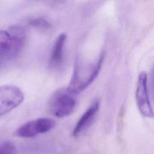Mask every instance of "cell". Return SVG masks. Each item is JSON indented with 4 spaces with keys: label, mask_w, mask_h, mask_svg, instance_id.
Wrapping results in <instances>:
<instances>
[{
    "label": "cell",
    "mask_w": 154,
    "mask_h": 154,
    "mask_svg": "<svg viewBox=\"0 0 154 154\" xmlns=\"http://www.w3.org/2000/svg\"><path fill=\"white\" fill-rule=\"evenodd\" d=\"M25 37V28L20 25L0 31V62L15 56L22 47Z\"/></svg>",
    "instance_id": "cell-1"
},
{
    "label": "cell",
    "mask_w": 154,
    "mask_h": 154,
    "mask_svg": "<svg viewBox=\"0 0 154 154\" xmlns=\"http://www.w3.org/2000/svg\"><path fill=\"white\" fill-rule=\"evenodd\" d=\"M103 59L102 54L96 64L90 70H83L78 63H76L68 90L72 93L78 94L86 88L97 77Z\"/></svg>",
    "instance_id": "cell-2"
},
{
    "label": "cell",
    "mask_w": 154,
    "mask_h": 154,
    "mask_svg": "<svg viewBox=\"0 0 154 154\" xmlns=\"http://www.w3.org/2000/svg\"><path fill=\"white\" fill-rule=\"evenodd\" d=\"M68 88H61L55 91L49 102L51 112L57 117L70 115L76 105V99Z\"/></svg>",
    "instance_id": "cell-3"
},
{
    "label": "cell",
    "mask_w": 154,
    "mask_h": 154,
    "mask_svg": "<svg viewBox=\"0 0 154 154\" xmlns=\"http://www.w3.org/2000/svg\"><path fill=\"white\" fill-rule=\"evenodd\" d=\"M135 100L137 107L142 116L148 118L154 117V112L147 90V75L142 72L138 76L135 91Z\"/></svg>",
    "instance_id": "cell-4"
},
{
    "label": "cell",
    "mask_w": 154,
    "mask_h": 154,
    "mask_svg": "<svg viewBox=\"0 0 154 154\" xmlns=\"http://www.w3.org/2000/svg\"><path fill=\"white\" fill-rule=\"evenodd\" d=\"M24 98L22 90L13 85L0 87V116L4 115L19 106Z\"/></svg>",
    "instance_id": "cell-5"
},
{
    "label": "cell",
    "mask_w": 154,
    "mask_h": 154,
    "mask_svg": "<svg viewBox=\"0 0 154 154\" xmlns=\"http://www.w3.org/2000/svg\"><path fill=\"white\" fill-rule=\"evenodd\" d=\"M55 122L49 118H40L29 121L20 126L16 131V135L23 138H31L50 131Z\"/></svg>",
    "instance_id": "cell-6"
},
{
    "label": "cell",
    "mask_w": 154,
    "mask_h": 154,
    "mask_svg": "<svg viewBox=\"0 0 154 154\" xmlns=\"http://www.w3.org/2000/svg\"><path fill=\"white\" fill-rule=\"evenodd\" d=\"M99 106V100L95 99L88 108L84 112L74 127L73 130V135L74 137L79 136L90 127L98 112Z\"/></svg>",
    "instance_id": "cell-7"
},
{
    "label": "cell",
    "mask_w": 154,
    "mask_h": 154,
    "mask_svg": "<svg viewBox=\"0 0 154 154\" xmlns=\"http://www.w3.org/2000/svg\"><path fill=\"white\" fill-rule=\"evenodd\" d=\"M66 40V34L61 33L55 40L49 59V66L57 67L60 66L63 59L64 46Z\"/></svg>",
    "instance_id": "cell-8"
},
{
    "label": "cell",
    "mask_w": 154,
    "mask_h": 154,
    "mask_svg": "<svg viewBox=\"0 0 154 154\" xmlns=\"http://www.w3.org/2000/svg\"><path fill=\"white\" fill-rule=\"evenodd\" d=\"M0 154H16V147L9 142L0 143Z\"/></svg>",
    "instance_id": "cell-9"
},
{
    "label": "cell",
    "mask_w": 154,
    "mask_h": 154,
    "mask_svg": "<svg viewBox=\"0 0 154 154\" xmlns=\"http://www.w3.org/2000/svg\"><path fill=\"white\" fill-rule=\"evenodd\" d=\"M30 24L37 28L47 29L50 27V23L47 20L43 17L33 19L30 21Z\"/></svg>",
    "instance_id": "cell-10"
},
{
    "label": "cell",
    "mask_w": 154,
    "mask_h": 154,
    "mask_svg": "<svg viewBox=\"0 0 154 154\" xmlns=\"http://www.w3.org/2000/svg\"><path fill=\"white\" fill-rule=\"evenodd\" d=\"M1 62H0V65H1Z\"/></svg>",
    "instance_id": "cell-11"
}]
</instances>
